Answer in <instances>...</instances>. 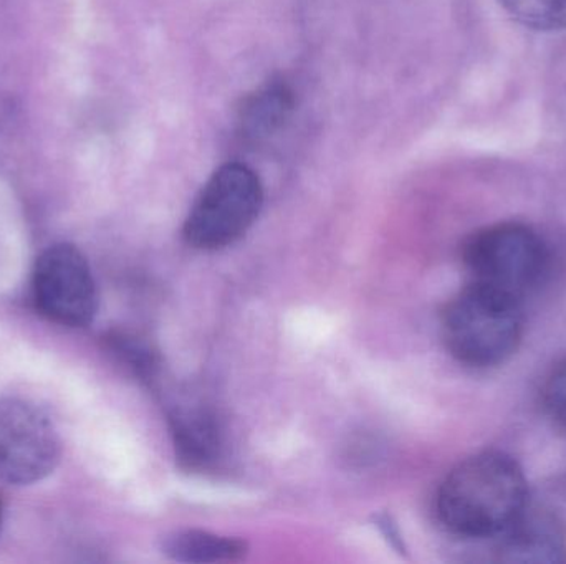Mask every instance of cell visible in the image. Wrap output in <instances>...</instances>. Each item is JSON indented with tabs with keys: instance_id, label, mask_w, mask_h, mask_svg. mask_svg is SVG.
Wrapping results in <instances>:
<instances>
[{
	"instance_id": "11",
	"label": "cell",
	"mask_w": 566,
	"mask_h": 564,
	"mask_svg": "<svg viewBox=\"0 0 566 564\" xmlns=\"http://www.w3.org/2000/svg\"><path fill=\"white\" fill-rule=\"evenodd\" d=\"M499 6L522 26L535 32L566 30V0H497Z\"/></svg>"
},
{
	"instance_id": "3",
	"label": "cell",
	"mask_w": 566,
	"mask_h": 564,
	"mask_svg": "<svg viewBox=\"0 0 566 564\" xmlns=\"http://www.w3.org/2000/svg\"><path fill=\"white\" fill-rule=\"evenodd\" d=\"M462 260L472 284L522 301L547 277L551 251L528 225L502 222L474 232L462 248Z\"/></svg>"
},
{
	"instance_id": "2",
	"label": "cell",
	"mask_w": 566,
	"mask_h": 564,
	"mask_svg": "<svg viewBox=\"0 0 566 564\" xmlns=\"http://www.w3.org/2000/svg\"><path fill=\"white\" fill-rule=\"evenodd\" d=\"M521 304L471 281L442 313L449 353L471 368H494L511 360L524 338Z\"/></svg>"
},
{
	"instance_id": "8",
	"label": "cell",
	"mask_w": 566,
	"mask_h": 564,
	"mask_svg": "<svg viewBox=\"0 0 566 564\" xmlns=\"http://www.w3.org/2000/svg\"><path fill=\"white\" fill-rule=\"evenodd\" d=\"M176 456L182 467L196 472L214 469L224 457V430L206 407H181L171 414Z\"/></svg>"
},
{
	"instance_id": "10",
	"label": "cell",
	"mask_w": 566,
	"mask_h": 564,
	"mask_svg": "<svg viewBox=\"0 0 566 564\" xmlns=\"http://www.w3.org/2000/svg\"><path fill=\"white\" fill-rule=\"evenodd\" d=\"M163 550L169 558L181 563L238 562L248 553L241 540L198 530L172 533L165 540Z\"/></svg>"
},
{
	"instance_id": "5",
	"label": "cell",
	"mask_w": 566,
	"mask_h": 564,
	"mask_svg": "<svg viewBox=\"0 0 566 564\" xmlns=\"http://www.w3.org/2000/svg\"><path fill=\"white\" fill-rule=\"evenodd\" d=\"M62 457L59 430L39 406L0 397V480L32 486L46 479Z\"/></svg>"
},
{
	"instance_id": "13",
	"label": "cell",
	"mask_w": 566,
	"mask_h": 564,
	"mask_svg": "<svg viewBox=\"0 0 566 564\" xmlns=\"http://www.w3.org/2000/svg\"><path fill=\"white\" fill-rule=\"evenodd\" d=\"M0 520H2V502H0Z\"/></svg>"
},
{
	"instance_id": "1",
	"label": "cell",
	"mask_w": 566,
	"mask_h": 564,
	"mask_svg": "<svg viewBox=\"0 0 566 564\" xmlns=\"http://www.w3.org/2000/svg\"><path fill=\"white\" fill-rule=\"evenodd\" d=\"M528 506L524 470L514 457L488 450L459 464L438 493L439 520L462 539H497Z\"/></svg>"
},
{
	"instance_id": "6",
	"label": "cell",
	"mask_w": 566,
	"mask_h": 564,
	"mask_svg": "<svg viewBox=\"0 0 566 564\" xmlns=\"http://www.w3.org/2000/svg\"><path fill=\"white\" fill-rule=\"evenodd\" d=\"M33 300L43 317L69 328H85L98 311V290L85 255L72 244H53L36 257Z\"/></svg>"
},
{
	"instance_id": "7",
	"label": "cell",
	"mask_w": 566,
	"mask_h": 564,
	"mask_svg": "<svg viewBox=\"0 0 566 564\" xmlns=\"http://www.w3.org/2000/svg\"><path fill=\"white\" fill-rule=\"evenodd\" d=\"M497 555L504 563H565V523L552 510L527 506L497 536Z\"/></svg>"
},
{
	"instance_id": "12",
	"label": "cell",
	"mask_w": 566,
	"mask_h": 564,
	"mask_svg": "<svg viewBox=\"0 0 566 564\" xmlns=\"http://www.w3.org/2000/svg\"><path fill=\"white\" fill-rule=\"evenodd\" d=\"M542 404L548 419L566 433V358L545 380L542 387Z\"/></svg>"
},
{
	"instance_id": "4",
	"label": "cell",
	"mask_w": 566,
	"mask_h": 564,
	"mask_svg": "<svg viewBox=\"0 0 566 564\" xmlns=\"http://www.w3.org/2000/svg\"><path fill=\"white\" fill-rule=\"evenodd\" d=\"M262 205L264 189L249 166H221L206 182L186 219V242L199 251L228 247L254 225Z\"/></svg>"
},
{
	"instance_id": "9",
	"label": "cell",
	"mask_w": 566,
	"mask_h": 564,
	"mask_svg": "<svg viewBox=\"0 0 566 564\" xmlns=\"http://www.w3.org/2000/svg\"><path fill=\"white\" fill-rule=\"evenodd\" d=\"M293 109V93L285 83L262 86L249 96L239 111V132L249 142H259L277 132Z\"/></svg>"
}]
</instances>
